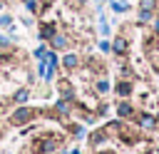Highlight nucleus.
<instances>
[{
  "instance_id": "obj_1",
  "label": "nucleus",
  "mask_w": 159,
  "mask_h": 154,
  "mask_svg": "<svg viewBox=\"0 0 159 154\" xmlns=\"http://www.w3.org/2000/svg\"><path fill=\"white\" fill-rule=\"evenodd\" d=\"M57 147H60V139L55 134H42L35 139V152H40V154H52V152H57Z\"/></svg>"
},
{
  "instance_id": "obj_2",
  "label": "nucleus",
  "mask_w": 159,
  "mask_h": 154,
  "mask_svg": "<svg viewBox=\"0 0 159 154\" xmlns=\"http://www.w3.org/2000/svg\"><path fill=\"white\" fill-rule=\"evenodd\" d=\"M32 114H35L32 107H17V109L10 114V122H12V124H27V122L32 119Z\"/></svg>"
},
{
  "instance_id": "obj_3",
  "label": "nucleus",
  "mask_w": 159,
  "mask_h": 154,
  "mask_svg": "<svg viewBox=\"0 0 159 154\" xmlns=\"http://www.w3.org/2000/svg\"><path fill=\"white\" fill-rule=\"evenodd\" d=\"M127 50H129L127 37H117V40L112 42V52H117V55H127Z\"/></svg>"
},
{
  "instance_id": "obj_4",
  "label": "nucleus",
  "mask_w": 159,
  "mask_h": 154,
  "mask_svg": "<svg viewBox=\"0 0 159 154\" xmlns=\"http://www.w3.org/2000/svg\"><path fill=\"white\" fill-rule=\"evenodd\" d=\"M114 89H117V94H119V97H129L134 87H132V82H129V79H119Z\"/></svg>"
},
{
  "instance_id": "obj_5",
  "label": "nucleus",
  "mask_w": 159,
  "mask_h": 154,
  "mask_svg": "<svg viewBox=\"0 0 159 154\" xmlns=\"http://www.w3.org/2000/svg\"><path fill=\"white\" fill-rule=\"evenodd\" d=\"M57 87H60V94H62V99H75V92H72V87H70V82H65V79H60L57 82Z\"/></svg>"
},
{
  "instance_id": "obj_6",
  "label": "nucleus",
  "mask_w": 159,
  "mask_h": 154,
  "mask_svg": "<svg viewBox=\"0 0 159 154\" xmlns=\"http://www.w3.org/2000/svg\"><path fill=\"white\" fill-rule=\"evenodd\" d=\"M55 35V25H40V40H52Z\"/></svg>"
},
{
  "instance_id": "obj_7",
  "label": "nucleus",
  "mask_w": 159,
  "mask_h": 154,
  "mask_svg": "<svg viewBox=\"0 0 159 154\" xmlns=\"http://www.w3.org/2000/svg\"><path fill=\"white\" fill-rule=\"evenodd\" d=\"M52 47H55V50H67V47H70V40H67L65 35H55V37H52Z\"/></svg>"
},
{
  "instance_id": "obj_8",
  "label": "nucleus",
  "mask_w": 159,
  "mask_h": 154,
  "mask_svg": "<svg viewBox=\"0 0 159 154\" xmlns=\"http://www.w3.org/2000/svg\"><path fill=\"white\" fill-rule=\"evenodd\" d=\"M117 114H119V117H132V114H134V107H132L129 102H119V104H117Z\"/></svg>"
},
{
  "instance_id": "obj_9",
  "label": "nucleus",
  "mask_w": 159,
  "mask_h": 154,
  "mask_svg": "<svg viewBox=\"0 0 159 154\" xmlns=\"http://www.w3.org/2000/svg\"><path fill=\"white\" fill-rule=\"evenodd\" d=\"M139 124H142L144 129H154V127H157V117H152V114H139Z\"/></svg>"
},
{
  "instance_id": "obj_10",
  "label": "nucleus",
  "mask_w": 159,
  "mask_h": 154,
  "mask_svg": "<svg viewBox=\"0 0 159 154\" xmlns=\"http://www.w3.org/2000/svg\"><path fill=\"white\" fill-rule=\"evenodd\" d=\"M104 139H107V132H104V129H97V132H92V134H89V144H92V147L102 144Z\"/></svg>"
},
{
  "instance_id": "obj_11",
  "label": "nucleus",
  "mask_w": 159,
  "mask_h": 154,
  "mask_svg": "<svg viewBox=\"0 0 159 154\" xmlns=\"http://www.w3.org/2000/svg\"><path fill=\"white\" fill-rule=\"evenodd\" d=\"M77 65H80V57L77 55H65V60H62V67L65 70H75Z\"/></svg>"
},
{
  "instance_id": "obj_12",
  "label": "nucleus",
  "mask_w": 159,
  "mask_h": 154,
  "mask_svg": "<svg viewBox=\"0 0 159 154\" xmlns=\"http://www.w3.org/2000/svg\"><path fill=\"white\" fill-rule=\"evenodd\" d=\"M112 10L114 12H127L129 10V2L127 0H112Z\"/></svg>"
},
{
  "instance_id": "obj_13",
  "label": "nucleus",
  "mask_w": 159,
  "mask_h": 154,
  "mask_svg": "<svg viewBox=\"0 0 159 154\" xmlns=\"http://www.w3.org/2000/svg\"><path fill=\"white\" fill-rule=\"evenodd\" d=\"M55 109H57V114H70V104H67V99H57L55 102Z\"/></svg>"
},
{
  "instance_id": "obj_14",
  "label": "nucleus",
  "mask_w": 159,
  "mask_h": 154,
  "mask_svg": "<svg viewBox=\"0 0 159 154\" xmlns=\"http://www.w3.org/2000/svg\"><path fill=\"white\" fill-rule=\"evenodd\" d=\"M157 5H159V0H139V7L142 10H149V12H154Z\"/></svg>"
},
{
  "instance_id": "obj_15",
  "label": "nucleus",
  "mask_w": 159,
  "mask_h": 154,
  "mask_svg": "<svg viewBox=\"0 0 159 154\" xmlns=\"http://www.w3.org/2000/svg\"><path fill=\"white\" fill-rule=\"evenodd\" d=\"M0 27H5V30H15V25H12V17L10 15H0Z\"/></svg>"
},
{
  "instance_id": "obj_16",
  "label": "nucleus",
  "mask_w": 159,
  "mask_h": 154,
  "mask_svg": "<svg viewBox=\"0 0 159 154\" xmlns=\"http://www.w3.org/2000/svg\"><path fill=\"white\" fill-rule=\"evenodd\" d=\"M152 15H154V12H149V10H139L137 22H149V20H152Z\"/></svg>"
},
{
  "instance_id": "obj_17",
  "label": "nucleus",
  "mask_w": 159,
  "mask_h": 154,
  "mask_svg": "<svg viewBox=\"0 0 159 154\" xmlns=\"http://www.w3.org/2000/svg\"><path fill=\"white\" fill-rule=\"evenodd\" d=\"M97 92H99V94L109 92V82H107V79H99V82H97Z\"/></svg>"
},
{
  "instance_id": "obj_18",
  "label": "nucleus",
  "mask_w": 159,
  "mask_h": 154,
  "mask_svg": "<svg viewBox=\"0 0 159 154\" xmlns=\"http://www.w3.org/2000/svg\"><path fill=\"white\" fill-rule=\"evenodd\" d=\"M32 55H35L37 60H45V57H47V47H42V45H40V47H37V50H35Z\"/></svg>"
},
{
  "instance_id": "obj_19",
  "label": "nucleus",
  "mask_w": 159,
  "mask_h": 154,
  "mask_svg": "<svg viewBox=\"0 0 159 154\" xmlns=\"http://www.w3.org/2000/svg\"><path fill=\"white\" fill-rule=\"evenodd\" d=\"M15 99H17V102H25V99H27V89H17V92H15Z\"/></svg>"
},
{
  "instance_id": "obj_20",
  "label": "nucleus",
  "mask_w": 159,
  "mask_h": 154,
  "mask_svg": "<svg viewBox=\"0 0 159 154\" xmlns=\"http://www.w3.org/2000/svg\"><path fill=\"white\" fill-rule=\"evenodd\" d=\"M25 7H27L30 12H35V10H37V0H25Z\"/></svg>"
},
{
  "instance_id": "obj_21",
  "label": "nucleus",
  "mask_w": 159,
  "mask_h": 154,
  "mask_svg": "<svg viewBox=\"0 0 159 154\" xmlns=\"http://www.w3.org/2000/svg\"><path fill=\"white\" fill-rule=\"evenodd\" d=\"M99 32H102V35H109V32H112V27H109V25L102 20V25H99Z\"/></svg>"
},
{
  "instance_id": "obj_22",
  "label": "nucleus",
  "mask_w": 159,
  "mask_h": 154,
  "mask_svg": "<svg viewBox=\"0 0 159 154\" xmlns=\"http://www.w3.org/2000/svg\"><path fill=\"white\" fill-rule=\"evenodd\" d=\"M109 50H112V45H109L107 40H102V42H99V52H109Z\"/></svg>"
},
{
  "instance_id": "obj_23",
  "label": "nucleus",
  "mask_w": 159,
  "mask_h": 154,
  "mask_svg": "<svg viewBox=\"0 0 159 154\" xmlns=\"http://www.w3.org/2000/svg\"><path fill=\"white\" fill-rule=\"evenodd\" d=\"M20 22H22V25H27V27H30V25H32V17H30V15H22V17H20Z\"/></svg>"
},
{
  "instance_id": "obj_24",
  "label": "nucleus",
  "mask_w": 159,
  "mask_h": 154,
  "mask_svg": "<svg viewBox=\"0 0 159 154\" xmlns=\"http://www.w3.org/2000/svg\"><path fill=\"white\" fill-rule=\"evenodd\" d=\"M0 47H10V40L7 37H0Z\"/></svg>"
},
{
  "instance_id": "obj_25",
  "label": "nucleus",
  "mask_w": 159,
  "mask_h": 154,
  "mask_svg": "<svg viewBox=\"0 0 159 154\" xmlns=\"http://www.w3.org/2000/svg\"><path fill=\"white\" fill-rule=\"evenodd\" d=\"M154 32L159 35V20H154Z\"/></svg>"
},
{
  "instance_id": "obj_26",
  "label": "nucleus",
  "mask_w": 159,
  "mask_h": 154,
  "mask_svg": "<svg viewBox=\"0 0 159 154\" xmlns=\"http://www.w3.org/2000/svg\"><path fill=\"white\" fill-rule=\"evenodd\" d=\"M97 154H112V152H97Z\"/></svg>"
},
{
  "instance_id": "obj_27",
  "label": "nucleus",
  "mask_w": 159,
  "mask_h": 154,
  "mask_svg": "<svg viewBox=\"0 0 159 154\" xmlns=\"http://www.w3.org/2000/svg\"><path fill=\"white\" fill-rule=\"evenodd\" d=\"M157 122H159V112H157Z\"/></svg>"
},
{
  "instance_id": "obj_28",
  "label": "nucleus",
  "mask_w": 159,
  "mask_h": 154,
  "mask_svg": "<svg viewBox=\"0 0 159 154\" xmlns=\"http://www.w3.org/2000/svg\"><path fill=\"white\" fill-rule=\"evenodd\" d=\"M0 7H2V2H0Z\"/></svg>"
}]
</instances>
